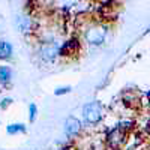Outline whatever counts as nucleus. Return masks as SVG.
<instances>
[{
    "mask_svg": "<svg viewBox=\"0 0 150 150\" xmlns=\"http://www.w3.org/2000/svg\"><path fill=\"white\" fill-rule=\"evenodd\" d=\"M83 117L87 123H98L102 119V110L98 102H89L83 108Z\"/></svg>",
    "mask_w": 150,
    "mask_h": 150,
    "instance_id": "1",
    "label": "nucleus"
},
{
    "mask_svg": "<svg viewBox=\"0 0 150 150\" xmlns=\"http://www.w3.org/2000/svg\"><path fill=\"white\" fill-rule=\"evenodd\" d=\"M86 39H87V42H90V44H93V45H101V44L104 42V39H105V30L98 29V27L87 30Z\"/></svg>",
    "mask_w": 150,
    "mask_h": 150,
    "instance_id": "2",
    "label": "nucleus"
},
{
    "mask_svg": "<svg viewBox=\"0 0 150 150\" xmlns=\"http://www.w3.org/2000/svg\"><path fill=\"white\" fill-rule=\"evenodd\" d=\"M80 126H81V123H80L78 119L68 117L66 122H65V132H66V135H69V137L77 135L78 131H80Z\"/></svg>",
    "mask_w": 150,
    "mask_h": 150,
    "instance_id": "3",
    "label": "nucleus"
},
{
    "mask_svg": "<svg viewBox=\"0 0 150 150\" xmlns=\"http://www.w3.org/2000/svg\"><path fill=\"white\" fill-rule=\"evenodd\" d=\"M12 54V45L6 41H0V59H8Z\"/></svg>",
    "mask_w": 150,
    "mask_h": 150,
    "instance_id": "4",
    "label": "nucleus"
},
{
    "mask_svg": "<svg viewBox=\"0 0 150 150\" xmlns=\"http://www.w3.org/2000/svg\"><path fill=\"white\" fill-rule=\"evenodd\" d=\"M15 26L20 32H26L30 26V20L27 17H17L15 18Z\"/></svg>",
    "mask_w": 150,
    "mask_h": 150,
    "instance_id": "5",
    "label": "nucleus"
},
{
    "mask_svg": "<svg viewBox=\"0 0 150 150\" xmlns=\"http://www.w3.org/2000/svg\"><path fill=\"white\" fill-rule=\"evenodd\" d=\"M24 131H26V128H24L23 123H12L6 128V132L11 134V135H15V134H20V132H24Z\"/></svg>",
    "mask_w": 150,
    "mask_h": 150,
    "instance_id": "6",
    "label": "nucleus"
},
{
    "mask_svg": "<svg viewBox=\"0 0 150 150\" xmlns=\"http://www.w3.org/2000/svg\"><path fill=\"white\" fill-rule=\"evenodd\" d=\"M11 75H12V72H11L9 68H6V66H0V81H2V83L9 81V80H11Z\"/></svg>",
    "mask_w": 150,
    "mask_h": 150,
    "instance_id": "7",
    "label": "nucleus"
},
{
    "mask_svg": "<svg viewBox=\"0 0 150 150\" xmlns=\"http://www.w3.org/2000/svg\"><path fill=\"white\" fill-rule=\"evenodd\" d=\"M36 112H38V107H36L35 104H30V105H29V119H30L32 122L36 119Z\"/></svg>",
    "mask_w": 150,
    "mask_h": 150,
    "instance_id": "8",
    "label": "nucleus"
},
{
    "mask_svg": "<svg viewBox=\"0 0 150 150\" xmlns=\"http://www.w3.org/2000/svg\"><path fill=\"white\" fill-rule=\"evenodd\" d=\"M69 90H71V87H60V89L56 90V95H65V93H68Z\"/></svg>",
    "mask_w": 150,
    "mask_h": 150,
    "instance_id": "9",
    "label": "nucleus"
},
{
    "mask_svg": "<svg viewBox=\"0 0 150 150\" xmlns=\"http://www.w3.org/2000/svg\"><path fill=\"white\" fill-rule=\"evenodd\" d=\"M11 102H12V99H11V98H9V99H3V102H2V107L5 108V107H6L8 104H11Z\"/></svg>",
    "mask_w": 150,
    "mask_h": 150,
    "instance_id": "10",
    "label": "nucleus"
}]
</instances>
